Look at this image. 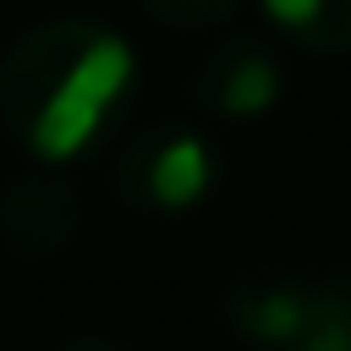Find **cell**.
<instances>
[{
  "label": "cell",
  "mask_w": 351,
  "mask_h": 351,
  "mask_svg": "<svg viewBox=\"0 0 351 351\" xmlns=\"http://www.w3.org/2000/svg\"><path fill=\"white\" fill-rule=\"evenodd\" d=\"M132 71L126 38L99 22L71 16L27 27L0 60V121L44 165H66L99 137Z\"/></svg>",
  "instance_id": "6da1fadb"
},
{
  "label": "cell",
  "mask_w": 351,
  "mask_h": 351,
  "mask_svg": "<svg viewBox=\"0 0 351 351\" xmlns=\"http://www.w3.org/2000/svg\"><path fill=\"white\" fill-rule=\"evenodd\" d=\"M214 181V154L186 126H148L121 154V192L132 208L148 214H181L192 208Z\"/></svg>",
  "instance_id": "7a4b0ae2"
},
{
  "label": "cell",
  "mask_w": 351,
  "mask_h": 351,
  "mask_svg": "<svg viewBox=\"0 0 351 351\" xmlns=\"http://www.w3.org/2000/svg\"><path fill=\"white\" fill-rule=\"evenodd\" d=\"M197 99L219 121H252L280 99V60L263 38H225L197 60Z\"/></svg>",
  "instance_id": "3957f363"
},
{
  "label": "cell",
  "mask_w": 351,
  "mask_h": 351,
  "mask_svg": "<svg viewBox=\"0 0 351 351\" xmlns=\"http://www.w3.org/2000/svg\"><path fill=\"white\" fill-rule=\"evenodd\" d=\"M77 230V192L60 176H27L0 197V236L16 258H49Z\"/></svg>",
  "instance_id": "277c9868"
},
{
  "label": "cell",
  "mask_w": 351,
  "mask_h": 351,
  "mask_svg": "<svg viewBox=\"0 0 351 351\" xmlns=\"http://www.w3.org/2000/svg\"><path fill=\"white\" fill-rule=\"evenodd\" d=\"M307 291H313V280H252V285L230 291L225 313L247 340H258L269 351H285L296 340L302 318H307Z\"/></svg>",
  "instance_id": "5b68a950"
},
{
  "label": "cell",
  "mask_w": 351,
  "mask_h": 351,
  "mask_svg": "<svg viewBox=\"0 0 351 351\" xmlns=\"http://www.w3.org/2000/svg\"><path fill=\"white\" fill-rule=\"evenodd\" d=\"M263 16L313 55L351 49V0H263Z\"/></svg>",
  "instance_id": "8992f818"
},
{
  "label": "cell",
  "mask_w": 351,
  "mask_h": 351,
  "mask_svg": "<svg viewBox=\"0 0 351 351\" xmlns=\"http://www.w3.org/2000/svg\"><path fill=\"white\" fill-rule=\"evenodd\" d=\"M285 351H351V280H313L307 318Z\"/></svg>",
  "instance_id": "52a82bcc"
},
{
  "label": "cell",
  "mask_w": 351,
  "mask_h": 351,
  "mask_svg": "<svg viewBox=\"0 0 351 351\" xmlns=\"http://www.w3.org/2000/svg\"><path fill=\"white\" fill-rule=\"evenodd\" d=\"M143 11L176 33H197V27H219L230 22L236 0H143Z\"/></svg>",
  "instance_id": "ba28073f"
},
{
  "label": "cell",
  "mask_w": 351,
  "mask_h": 351,
  "mask_svg": "<svg viewBox=\"0 0 351 351\" xmlns=\"http://www.w3.org/2000/svg\"><path fill=\"white\" fill-rule=\"evenodd\" d=\"M66 351H121V346H104V340H77V346H66Z\"/></svg>",
  "instance_id": "9c48e42d"
}]
</instances>
